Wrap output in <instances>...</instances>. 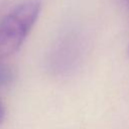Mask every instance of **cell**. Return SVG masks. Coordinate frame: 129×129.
Segmentation results:
<instances>
[{
    "instance_id": "6da1fadb",
    "label": "cell",
    "mask_w": 129,
    "mask_h": 129,
    "mask_svg": "<svg viewBox=\"0 0 129 129\" xmlns=\"http://www.w3.org/2000/svg\"><path fill=\"white\" fill-rule=\"evenodd\" d=\"M41 11L39 0H24L0 21V60L15 53L33 28Z\"/></svg>"
},
{
    "instance_id": "7a4b0ae2",
    "label": "cell",
    "mask_w": 129,
    "mask_h": 129,
    "mask_svg": "<svg viewBox=\"0 0 129 129\" xmlns=\"http://www.w3.org/2000/svg\"><path fill=\"white\" fill-rule=\"evenodd\" d=\"M14 80V72L12 68L0 60V88L9 86Z\"/></svg>"
},
{
    "instance_id": "3957f363",
    "label": "cell",
    "mask_w": 129,
    "mask_h": 129,
    "mask_svg": "<svg viewBox=\"0 0 129 129\" xmlns=\"http://www.w3.org/2000/svg\"><path fill=\"white\" fill-rule=\"evenodd\" d=\"M4 118H5V106L2 102V100L0 99V125L4 121Z\"/></svg>"
},
{
    "instance_id": "277c9868",
    "label": "cell",
    "mask_w": 129,
    "mask_h": 129,
    "mask_svg": "<svg viewBox=\"0 0 129 129\" xmlns=\"http://www.w3.org/2000/svg\"><path fill=\"white\" fill-rule=\"evenodd\" d=\"M128 3H129V0H128Z\"/></svg>"
}]
</instances>
